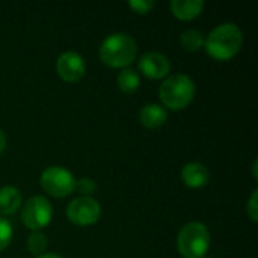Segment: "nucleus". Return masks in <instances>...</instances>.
I'll return each mask as SVG.
<instances>
[{
    "label": "nucleus",
    "instance_id": "obj_1",
    "mask_svg": "<svg viewBox=\"0 0 258 258\" xmlns=\"http://www.w3.org/2000/svg\"><path fill=\"white\" fill-rule=\"evenodd\" d=\"M243 44V33L234 23H224L215 27L204 41L209 56L216 60H228L234 57Z\"/></svg>",
    "mask_w": 258,
    "mask_h": 258
},
{
    "label": "nucleus",
    "instance_id": "obj_8",
    "mask_svg": "<svg viewBox=\"0 0 258 258\" xmlns=\"http://www.w3.org/2000/svg\"><path fill=\"white\" fill-rule=\"evenodd\" d=\"M56 70H57L59 77L63 82L76 83V82H79L85 76L86 65H85L83 57L79 53H76V51H65V53H62L57 57Z\"/></svg>",
    "mask_w": 258,
    "mask_h": 258
},
{
    "label": "nucleus",
    "instance_id": "obj_20",
    "mask_svg": "<svg viewBox=\"0 0 258 258\" xmlns=\"http://www.w3.org/2000/svg\"><path fill=\"white\" fill-rule=\"evenodd\" d=\"M257 197H258V190L255 189V190L252 192V195H251V198H249V203H248V207H246V213H248V216H249L254 222H257L258 221Z\"/></svg>",
    "mask_w": 258,
    "mask_h": 258
},
{
    "label": "nucleus",
    "instance_id": "obj_14",
    "mask_svg": "<svg viewBox=\"0 0 258 258\" xmlns=\"http://www.w3.org/2000/svg\"><path fill=\"white\" fill-rule=\"evenodd\" d=\"M141 83L139 74L132 68H124L118 76V86L125 94H133L138 91Z\"/></svg>",
    "mask_w": 258,
    "mask_h": 258
},
{
    "label": "nucleus",
    "instance_id": "obj_21",
    "mask_svg": "<svg viewBox=\"0 0 258 258\" xmlns=\"http://www.w3.org/2000/svg\"><path fill=\"white\" fill-rule=\"evenodd\" d=\"M5 148H6V136H5V133L0 130V154L5 151Z\"/></svg>",
    "mask_w": 258,
    "mask_h": 258
},
{
    "label": "nucleus",
    "instance_id": "obj_5",
    "mask_svg": "<svg viewBox=\"0 0 258 258\" xmlns=\"http://www.w3.org/2000/svg\"><path fill=\"white\" fill-rule=\"evenodd\" d=\"M39 184L45 194L54 198H65L76 190V178L62 166H50L42 171Z\"/></svg>",
    "mask_w": 258,
    "mask_h": 258
},
{
    "label": "nucleus",
    "instance_id": "obj_10",
    "mask_svg": "<svg viewBox=\"0 0 258 258\" xmlns=\"http://www.w3.org/2000/svg\"><path fill=\"white\" fill-rule=\"evenodd\" d=\"M181 180L187 187H192V189L204 187L210 180V172L206 165L192 162V163H187L183 166Z\"/></svg>",
    "mask_w": 258,
    "mask_h": 258
},
{
    "label": "nucleus",
    "instance_id": "obj_6",
    "mask_svg": "<svg viewBox=\"0 0 258 258\" xmlns=\"http://www.w3.org/2000/svg\"><path fill=\"white\" fill-rule=\"evenodd\" d=\"M51 216H53L51 204L47 198L41 195L29 198L21 210V221L32 231H38L47 227L51 221Z\"/></svg>",
    "mask_w": 258,
    "mask_h": 258
},
{
    "label": "nucleus",
    "instance_id": "obj_16",
    "mask_svg": "<svg viewBox=\"0 0 258 258\" xmlns=\"http://www.w3.org/2000/svg\"><path fill=\"white\" fill-rule=\"evenodd\" d=\"M26 246L29 249L30 254L39 257L42 254H45V249L48 246V242H47V237L39 233V231H33L29 237H27V242H26Z\"/></svg>",
    "mask_w": 258,
    "mask_h": 258
},
{
    "label": "nucleus",
    "instance_id": "obj_9",
    "mask_svg": "<svg viewBox=\"0 0 258 258\" xmlns=\"http://www.w3.org/2000/svg\"><path fill=\"white\" fill-rule=\"evenodd\" d=\"M138 67H139V71L148 77V79H153V80H159V79H163L169 74L171 71V63H169V59L162 54V53H157V51H150V53H145L139 62H138Z\"/></svg>",
    "mask_w": 258,
    "mask_h": 258
},
{
    "label": "nucleus",
    "instance_id": "obj_17",
    "mask_svg": "<svg viewBox=\"0 0 258 258\" xmlns=\"http://www.w3.org/2000/svg\"><path fill=\"white\" fill-rule=\"evenodd\" d=\"M11 239H12V227L9 221H6L5 218H0V252L9 246Z\"/></svg>",
    "mask_w": 258,
    "mask_h": 258
},
{
    "label": "nucleus",
    "instance_id": "obj_19",
    "mask_svg": "<svg viewBox=\"0 0 258 258\" xmlns=\"http://www.w3.org/2000/svg\"><path fill=\"white\" fill-rule=\"evenodd\" d=\"M128 5L138 14H148L153 9L154 2L153 0H132Z\"/></svg>",
    "mask_w": 258,
    "mask_h": 258
},
{
    "label": "nucleus",
    "instance_id": "obj_7",
    "mask_svg": "<svg viewBox=\"0 0 258 258\" xmlns=\"http://www.w3.org/2000/svg\"><path fill=\"white\" fill-rule=\"evenodd\" d=\"M101 206L92 197H79L74 198L67 209V216L70 222L79 227H88L95 224L100 219Z\"/></svg>",
    "mask_w": 258,
    "mask_h": 258
},
{
    "label": "nucleus",
    "instance_id": "obj_18",
    "mask_svg": "<svg viewBox=\"0 0 258 258\" xmlns=\"http://www.w3.org/2000/svg\"><path fill=\"white\" fill-rule=\"evenodd\" d=\"M76 189L82 194V197H91L97 190V184L91 178H80L76 181Z\"/></svg>",
    "mask_w": 258,
    "mask_h": 258
},
{
    "label": "nucleus",
    "instance_id": "obj_3",
    "mask_svg": "<svg viewBox=\"0 0 258 258\" xmlns=\"http://www.w3.org/2000/svg\"><path fill=\"white\" fill-rule=\"evenodd\" d=\"M195 83L186 74H172L169 76L159 88V97L162 103L171 110L186 109L195 97Z\"/></svg>",
    "mask_w": 258,
    "mask_h": 258
},
{
    "label": "nucleus",
    "instance_id": "obj_15",
    "mask_svg": "<svg viewBox=\"0 0 258 258\" xmlns=\"http://www.w3.org/2000/svg\"><path fill=\"white\" fill-rule=\"evenodd\" d=\"M204 35L200 32V30H195V29H189L186 32H183L181 38H180V42H181V47L187 51H198L204 47Z\"/></svg>",
    "mask_w": 258,
    "mask_h": 258
},
{
    "label": "nucleus",
    "instance_id": "obj_2",
    "mask_svg": "<svg viewBox=\"0 0 258 258\" xmlns=\"http://www.w3.org/2000/svg\"><path fill=\"white\" fill-rule=\"evenodd\" d=\"M98 56L101 62L112 68H125L138 56V44L127 33H112L100 45Z\"/></svg>",
    "mask_w": 258,
    "mask_h": 258
},
{
    "label": "nucleus",
    "instance_id": "obj_23",
    "mask_svg": "<svg viewBox=\"0 0 258 258\" xmlns=\"http://www.w3.org/2000/svg\"><path fill=\"white\" fill-rule=\"evenodd\" d=\"M252 172H254V177L257 178L258 175H257V160L254 162V165H252Z\"/></svg>",
    "mask_w": 258,
    "mask_h": 258
},
{
    "label": "nucleus",
    "instance_id": "obj_12",
    "mask_svg": "<svg viewBox=\"0 0 258 258\" xmlns=\"http://www.w3.org/2000/svg\"><path fill=\"white\" fill-rule=\"evenodd\" d=\"M169 8H171V12L177 18L194 20L203 12L204 2L203 0H172Z\"/></svg>",
    "mask_w": 258,
    "mask_h": 258
},
{
    "label": "nucleus",
    "instance_id": "obj_4",
    "mask_svg": "<svg viewBox=\"0 0 258 258\" xmlns=\"http://www.w3.org/2000/svg\"><path fill=\"white\" fill-rule=\"evenodd\" d=\"M177 248L181 257L204 258L210 248L209 228L201 222H190L184 225L178 233Z\"/></svg>",
    "mask_w": 258,
    "mask_h": 258
},
{
    "label": "nucleus",
    "instance_id": "obj_11",
    "mask_svg": "<svg viewBox=\"0 0 258 258\" xmlns=\"http://www.w3.org/2000/svg\"><path fill=\"white\" fill-rule=\"evenodd\" d=\"M168 119L166 110L159 104H145L139 112V122L147 128H159Z\"/></svg>",
    "mask_w": 258,
    "mask_h": 258
},
{
    "label": "nucleus",
    "instance_id": "obj_22",
    "mask_svg": "<svg viewBox=\"0 0 258 258\" xmlns=\"http://www.w3.org/2000/svg\"><path fill=\"white\" fill-rule=\"evenodd\" d=\"M36 258H62L59 254H54V252H45V254H42V255H39V257Z\"/></svg>",
    "mask_w": 258,
    "mask_h": 258
},
{
    "label": "nucleus",
    "instance_id": "obj_13",
    "mask_svg": "<svg viewBox=\"0 0 258 258\" xmlns=\"http://www.w3.org/2000/svg\"><path fill=\"white\" fill-rule=\"evenodd\" d=\"M21 206V194L14 186H5L0 189V215H14Z\"/></svg>",
    "mask_w": 258,
    "mask_h": 258
}]
</instances>
